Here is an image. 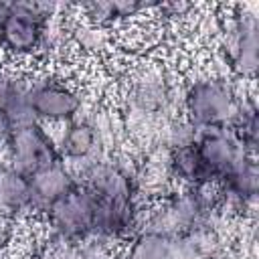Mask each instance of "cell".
Returning a JSON list of instances; mask_svg holds the SVG:
<instances>
[{
    "mask_svg": "<svg viewBox=\"0 0 259 259\" xmlns=\"http://www.w3.org/2000/svg\"><path fill=\"white\" fill-rule=\"evenodd\" d=\"M51 10L38 2H0V53L16 59L40 53Z\"/></svg>",
    "mask_w": 259,
    "mask_h": 259,
    "instance_id": "cell-1",
    "label": "cell"
},
{
    "mask_svg": "<svg viewBox=\"0 0 259 259\" xmlns=\"http://www.w3.org/2000/svg\"><path fill=\"white\" fill-rule=\"evenodd\" d=\"M239 99L231 81L217 75H204L190 81L184 89V117L198 130L229 127Z\"/></svg>",
    "mask_w": 259,
    "mask_h": 259,
    "instance_id": "cell-2",
    "label": "cell"
},
{
    "mask_svg": "<svg viewBox=\"0 0 259 259\" xmlns=\"http://www.w3.org/2000/svg\"><path fill=\"white\" fill-rule=\"evenodd\" d=\"M221 49L229 69L241 79H253L259 65V18L253 6H239L221 28Z\"/></svg>",
    "mask_w": 259,
    "mask_h": 259,
    "instance_id": "cell-3",
    "label": "cell"
},
{
    "mask_svg": "<svg viewBox=\"0 0 259 259\" xmlns=\"http://www.w3.org/2000/svg\"><path fill=\"white\" fill-rule=\"evenodd\" d=\"M45 217L55 239L79 245L93 235L95 194L83 184H77L71 192L57 200Z\"/></svg>",
    "mask_w": 259,
    "mask_h": 259,
    "instance_id": "cell-4",
    "label": "cell"
},
{
    "mask_svg": "<svg viewBox=\"0 0 259 259\" xmlns=\"http://www.w3.org/2000/svg\"><path fill=\"white\" fill-rule=\"evenodd\" d=\"M4 164L24 176L34 174L55 160H61L55 140L47 134V130H42L40 123L10 130L4 140Z\"/></svg>",
    "mask_w": 259,
    "mask_h": 259,
    "instance_id": "cell-5",
    "label": "cell"
},
{
    "mask_svg": "<svg viewBox=\"0 0 259 259\" xmlns=\"http://www.w3.org/2000/svg\"><path fill=\"white\" fill-rule=\"evenodd\" d=\"M30 107L38 123H69L79 117L83 97L71 83L55 77L30 81Z\"/></svg>",
    "mask_w": 259,
    "mask_h": 259,
    "instance_id": "cell-6",
    "label": "cell"
},
{
    "mask_svg": "<svg viewBox=\"0 0 259 259\" xmlns=\"http://www.w3.org/2000/svg\"><path fill=\"white\" fill-rule=\"evenodd\" d=\"M79 184L97 198H138V178L132 166L119 158L101 156L75 172Z\"/></svg>",
    "mask_w": 259,
    "mask_h": 259,
    "instance_id": "cell-7",
    "label": "cell"
},
{
    "mask_svg": "<svg viewBox=\"0 0 259 259\" xmlns=\"http://www.w3.org/2000/svg\"><path fill=\"white\" fill-rule=\"evenodd\" d=\"M140 204L138 198H97L95 196V217L93 235L95 239L107 241L111 245L134 239L140 227Z\"/></svg>",
    "mask_w": 259,
    "mask_h": 259,
    "instance_id": "cell-8",
    "label": "cell"
},
{
    "mask_svg": "<svg viewBox=\"0 0 259 259\" xmlns=\"http://www.w3.org/2000/svg\"><path fill=\"white\" fill-rule=\"evenodd\" d=\"M174 101L172 81L164 71L144 69L127 85V103L140 117H164Z\"/></svg>",
    "mask_w": 259,
    "mask_h": 259,
    "instance_id": "cell-9",
    "label": "cell"
},
{
    "mask_svg": "<svg viewBox=\"0 0 259 259\" xmlns=\"http://www.w3.org/2000/svg\"><path fill=\"white\" fill-rule=\"evenodd\" d=\"M196 150H198L206 170L210 172L214 184L221 178H225L243 158L251 156L243 148V144L235 136V132L229 127L200 130L198 140H196Z\"/></svg>",
    "mask_w": 259,
    "mask_h": 259,
    "instance_id": "cell-10",
    "label": "cell"
},
{
    "mask_svg": "<svg viewBox=\"0 0 259 259\" xmlns=\"http://www.w3.org/2000/svg\"><path fill=\"white\" fill-rule=\"evenodd\" d=\"M79 184L75 170L63 162L55 160L34 174L28 176L30 188V212H47L57 200H61L67 192H71Z\"/></svg>",
    "mask_w": 259,
    "mask_h": 259,
    "instance_id": "cell-11",
    "label": "cell"
},
{
    "mask_svg": "<svg viewBox=\"0 0 259 259\" xmlns=\"http://www.w3.org/2000/svg\"><path fill=\"white\" fill-rule=\"evenodd\" d=\"M57 152L67 164H89L95 158H101V132L89 119H73L63 125L59 138L55 140Z\"/></svg>",
    "mask_w": 259,
    "mask_h": 259,
    "instance_id": "cell-12",
    "label": "cell"
},
{
    "mask_svg": "<svg viewBox=\"0 0 259 259\" xmlns=\"http://www.w3.org/2000/svg\"><path fill=\"white\" fill-rule=\"evenodd\" d=\"M30 81L14 69H0V113L10 130L38 123L30 107Z\"/></svg>",
    "mask_w": 259,
    "mask_h": 259,
    "instance_id": "cell-13",
    "label": "cell"
},
{
    "mask_svg": "<svg viewBox=\"0 0 259 259\" xmlns=\"http://www.w3.org/2000/svg\"><path fill=\"white\" fill-rule=\"evenodd\" d=\"M164 152H166L164 172L168 178L176 180L184 188H198V186L214 184L210 172L206 170L196 150V144L186 146V148H176V150H164Z\"/></svg>",
    "mask_w": 259,
    "mask_h": 259,
    "instance_id": "cell-14",
    "label": "cell"
},
{
    "mask_svg": "<svg viewBox=\"0 0 259 259\" xmlns=\"http://www.w3.org/2000/svg\"><path fill=\"white\" fill-rule=\"evenodd\" d=\"M30 210L28 176L16 172L8 164H0V217L12 219L14 214Z\"/></svg>",
    "mask_w": 259,
    "mask_h": 259,
    "instance_id": "cell-15",
    "label": "cell"
},
{
    "mask_svg": "<svg viewBox=\"0 0 259 259\" xmlns=\"http://www.w3.org/2000/svg\"><path fill=\"white\" fill-rule=\"evenodd\" d=\"M229 130L235 132V136L241 140L243 148L257 156V144H259V117H257V105L253 97H241L237 111L229 123Z\"/></svg>",
    "mask_w": 259,
    "mask_h": 259,
    "instance_id": "cell-16",
    "label": "cell"
},
{
    "mask_svg": "<svg viewBox=\"0 0 259 259\" xmlns=\"http://www.w3.org/2000/svg\"><path fill=\"white\" fill-rule=\"evenodd\" d=\"M200 130L192 125L186 117H170L162 127V148L176 150L196 144Z\"/></svg>",
    "mask_w": 259,
    "mask_h": 259,
    "instance_id": "cell-17",
    "label": "cell"
},
{
    "mask_svg": "<svg viewBox=\"0 0 259 259\" xmlns=\"http://www.w3.org/2000/svg\"><path fill=\"white\" fill-rule=\"evenodd\" d=\"M83 14V22L95 26V28H107L115 22H119L117 18V10H115V2H85L77 6Z\"/></svg>",
    "mask_w": 259,
    "mask_h": 259,
    "instance_id": "cell-18",
    "label": "cell"
},
{
    "mask_svg": "<svg viewBox=\"0 0 259 259\" xmlns=\"http://www.w3.org/2000/svg\"><path fill=\"white\" fill-rule=\"evenodd\" d=\"M36 259H83V253L77 243H67L51 237V241L38 251Z\"/></svg>",
    "mask_w": 259,
    "mask_h": 259,
    "instance_id": "cell-19",
    "label": "cell"
},
{
    "mask_svg": "<svg viewBox=\"0 0 259 259\" xmlns=\"http://www.w3.org/2000/svg\"><path fill=\"white\" fill-rule=\"evenodd\" d=\"M8 134H10V125H8V121L4 119V115L0 113V144H4V140H6Z\"/></svg>",
    "mask_w": 259,
    "mask_h": 259,
    "instance_id": "cell-20",
    "label": "cell"
}]
</instances>
